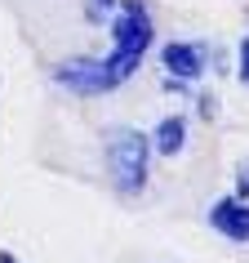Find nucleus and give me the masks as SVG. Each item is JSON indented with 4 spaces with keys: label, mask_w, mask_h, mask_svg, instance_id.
<instances>
[{
    "label": "nucleus",
    "mask_w": 249,
    "mask_h": 263,
    "mask_svg": "<svg viewBox=\"0 0 249 263\" xmlns=\"http://www.w3.org/2000/svg\"><path fill=\"white\" fill-rule=\"evenodd\" d=\"M160 67L174 81H200L205 67H209V49L205 45H192V41H169L160 49Z\"/></svg>",
    "instance_id": "20e7f679"
},
{
    "label": "nucleus",
    "mask_w": 249,
    "mask_h": 263,
    "mask_svg": "<svg viewBox=\"0 0 249 263\" xmlns=\"http://www.w3.org/2000/svg\"><path fill=\"white\" fill-rule=\"evenodd\" d=\"M240 85H249V36H240V67H236Z\"/></svg>",
    "instance_id": "6e6552de"
},
{
    "label": "nucleus",
    "mask_w": 249,
    "mask_h": 263,
    "mask_svg": "<svg viewBox=\"0 0 249 263\" xmlns=\"http://www.w3.org/2000/svg\"><path fill=\"white\" fill-rule=\"evenodd\" d=\"M54 81L63 85V89H71V94H80V98L116 89L102 58H67V63H58V67H54Z\"/></svg>",
    "instance_id": "7ed1b4c3"
},
{
    "label": "nucleus",
    "mask_w": 249,
    "mask_h": 263,
    "mask_svg": "<svg viewBox=\"0 0 249 263\" xmlns=\"http://www.w3.org/2000/svg\"><path fill=\"white\" fill-rule=\"evenodd\" d=\"M147 152H152V143L138 129H107V170L116 192L138 196L147 187Z\"/></svg>",
    "instance_id": "f03ea898"
},
{
    "label": "nucleus",
    "mask_w": 249,
    "mask_h": 263,
    "mask_svg": "<svg viewBox=\"0 0 249 263\" xmlns=\"http://www.w3.org/2000/svg\"><path fill=\"white\" fill-rule=\"evenodd\" d=\"M152 14L142 0H120L116 14H111V54L102 58L107 63V76L111 85H125L134 71H138L142 54L152 49Z\"/></svg>",
    "instance_id": "f257e3e1"
},
{
    "label": "nucleus",
    "mask_w": 249,
    "mask_h": 263,
    "mask_svg": "<svg viewBox=\"0 0 249 263\" xmlns=\"http://www.w3.org/2000/svg\"><path fill=\"white\" fill-rule=\"evenodd\" d=\"M116 5L120 0H85V14H89V23H102V18L116 14Z\"/></svg>",
    "instance_id": "0eeeda50"
},
{
    "label": "nucleus",
    "mask_w": 249,
    "mask_h": 263,
    "mask_svg": "<svg viewBox=\"0 0 249 263\" xmlns=\"http://www.w3.org/2000/svg\"><path fill=\"white\" fill-rule=\"evenodd\" d=\"M236 196H240V201H245V196H249V165L240 170V183H236Z\"/></svg>",
    "instance_id": "1a4fd4ad"
},
{
    "label": "nucleus",
    "mask_w": 249,
    "mask_h": 263,
    "mask_svg": "<svg viewBox=\"0 0 249 263\" xmlns=\"http://www.w3.org/2000/svg\"><path fill=\"white\" fill-rule=\"evenodd\" d=\"M0 263H18V259H14V254H5V250H0Z\"/></svg>",
    "instance_id": "9d476101"
},
{
    "label": "nucleus",
    "mask_w": 249,
    "mask_h": 263,
    "mask_svg": "<svg viewBox=\"0 0 249 263\" xmlns=\"http://www.w3.org/2000/svg\"><path fill=\"white\" fill-rule=\"evenodd\" d=\"M152 147L160 156H178L182 152V143H187V121H182V116H165V121L156 125V134H152Z\"/></svg>",
    "instance_id": "423d86ee"
},
{
    "label": "nucleus",
    "mask_w": 249,
    "mask_h": 263,
    "mask_svg": "<svg viewBox=\"0 0 249 263\" xmlns=\"http://www.w3.org/2000/svg\"><path fill=\"white\" fill-rule=\"evenodd\" d=\"M209 223H214V232H222L227 241L249 246V205L240 196H222L218 205L209 210Z\"/></svg>",
    "instance_id": "39448f33"
}]
</instances>
